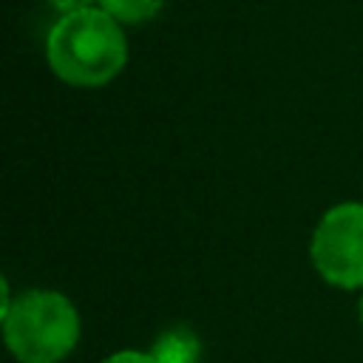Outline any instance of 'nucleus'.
Returning a JSON list of instances; mask_svg holds the SVG:
<instances>
[{"label":"nucleus","instance_id":"f257e3e1","mask_svg":"<svg viewBox=\"0 0 363 363\" xmlns=\"http://www.w3.org/2000/svg\"><path fill=\"white\" fill-rule=\"evenodd\" d=\"M45 57L62 82L99 88L125 68L128 40L116 17H111L102 6H88L62 14L51 26Z\"/></svg>","mask_w":363,"mask_h":363},{"label":"nucleus","instance_id":"f03ea898","mask_svg":"<svg viewBox=\"0 0 363 363\" xmlns=\"http://www.w3.org/2000/svg\"><path fill=\"white\" fill-rule=\"evenodd\" d=\"M0 315L6 346L20 363H60L79 340L74 303L51 289L26 292Z\"/></svg>","mask_w":363,"mask_h":363},{"label":"nucleus","instance_id":"7ed1b4c3","mask_svg":"<svg viewBox=\"0 0 363 363\" xmlns=\"http://www.w3.org/2000/svg\"><path fill=\"white\" fill-rule=\"evenodd\" d=\"M315 269L335 286H363V204L343 201L323 213L309 247Z\"/></svg>","mask_w":363,"mask_h":363},{"label":"nucleus","instance_id":"20e7f679","mask_svg":"<svg viewBox=\"0 0 363 363\" xmlns=\"http://www.w3.org/2000/svg\"><path fill=\"white\" fill-rule=\"evenodd\" d=\"M150 354L159 363H199L201 360V340L187 326H173L156 337Z\"/></svg>","mask_w":363,"mask_h":363},{"label":"nucleus","instance_id":"39448f33","mask_svg":"<svg viewBox=\"0 0 363 363\" xmlns=\"http://www.w3.org/2000/svg\"><path fill=\"white\" fill-rule=\"evenodd\" d=\"M96 6H102L119 23H145L162 11L164 0H99Z\"/></svg>","mask_w":363,"mask_h":363},{"label":"nucleus","instance_id":"423d86ee","mask_svg":"<svg viewBox=\"0 0 363 363\" xmlns=\"http://www.w3.org/2000/svg\"><path fill=\"white\" fill-rule=\"evenodd\" d=\"M102 363H159L150 352H133V349H122L111 357H105Z\"/></svg>","mask_w":363,"mask_h":363},{"label":"nucleus","instance_id":"0eeeda50","mask_svg":"<svg viewBox=\"0 0 363 363\" xmlns=\"http://www.w3.org/2000/svg\"><path fill=\"white\" fill-rule=\"evenodd\" d=\"M96 3H99V0H51V6L60 9L62 14L77 11V9H88V6H96Z\"/></svg>","mask_w":363,"mask_h":363},{"label":"nucleus","instance_id":"6e6552de","mask_svg":"<svg viewBox=\"0 0 363 363\" xmlns=\"http://www.w3.org/2000/svg\"><path fill=\"white\" fill-rule=\"evenodd\" d=\"M360 320H363V301H360Z\"/></svg>","mask_w":363,"mask_h":363}]
</instances>
